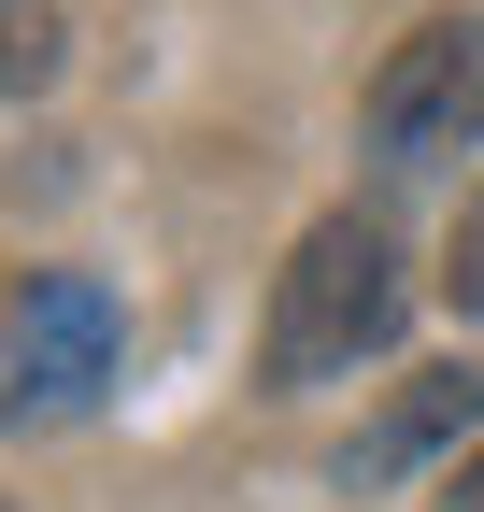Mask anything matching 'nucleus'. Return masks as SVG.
<instances>
[{
    "label": "nucleus",
    "instance_id": "1",
    "mask_svg": "<svg viewBox=\"0 0 484 512\" xmlns=\"http://www.w3.org/2000/svg\"><path fill=\"white\" fill-rule=\"evenodd\" d=\"M385 342H399V242H385V214L299 228L285 285H271V342H257V370H271V384H328V370L385 356Z\"/></svg>",
    "mask_w": 484,
    "mask_h": 512
},
{
    "label": "nucleus",
    "instance_id": "2",
    "mask_svg": "<svg viewBox=\"0 0 484 512\" xmlns=\"http://www.w3.org/2000/svg\"><path fill=\"white\" fill-rule=\"evenodd\" d=\"M470 128H484V15L399 29V57L371 72V171H456Z\"/></svg>",
    "mask_w": 484,
    "mask_h": 512
},
{
    "label": "nucleus",
    "instance_id": "3",
    "mask_svg": "<svg viewBox=\"0 0 484 512\" xmlns=\"http://www.w3.org/2000/svg\"><path fill=\"white\" fill-rule=\"evenodd\" d=\"M114 384V299L86 271H43L0 328V427H72Z\"/></svg>",
    "mask_w": 484,
    "mask_h": 512
},
{
    "label": "nucleus",
    "instance_id": "4",
    "mask_svg": "<svg viewBox=\"0 0 484 512\" xmlns=\"http://www.w3.org/2000/svg\"><path fill=\"white\" fill-rule=\"evenodd\" d=\"M456 427H484V370H470V356H456V370H413L399 399H385V427L342 456V484H399L413 456H442Z\"/></svg>",
    "mask_w": 484,
    "mask_h": 512
},
{
    "label": "nucleus",
    "instance_id": "5",
    "mask_svg": "<svg viewBox=\"0 0 484 512\" xmlns=\"http://www.w3.org/2000/svg\"><path fill=\"white\" fill-rule=\"evenodd\" d=\"M57 86V0H0V100Z\"/></svg>",
    "mask_w": 484,
    "mask_h": 512
},
{
    "label": "nucleus",
    "instance_id": "6",
    "mask_svg": "<svg viewBox=\"0 0 484 512\" xmlns=\"http://www.w3.org/2000/svg\"><path fill=\"white\" fill-rule=\"evenodd\" d=\"M442 299L484 313V185H470V214H456V256H442Z\"/></svg>",
    "mask_w": 484,
    "mask_h": 512
},
{
    "label": "nucleus",
    "instance_id": "7",
    "mask_svg": "<svg viewBox=\"0 0 484 512\" xmlns=\"http://www.w3.org/2000/svg\"><path fill=\"white\" fill-rule=\"evenodd\" d=\"M442 512H484V456H470V470H456V484H442Z\"/></svg>",
    "mask_w": 484,
    "mask_h": 512
}]
</instances>
